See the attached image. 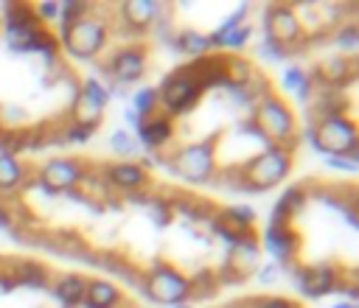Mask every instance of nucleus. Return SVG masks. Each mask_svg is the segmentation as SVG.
Instances as JSON below:
<instances>
[{
	"instance_id": "nucleus-21",
	"label": "nucleus",
	"mask_w": 359,
	"mask_h": 308,
	"mask_svg": "<svg viewBox=\"0 0 359 308\" xmlns=\"http://www.w3.org/2000/svg\"><path fill=\"white\" fill-rule=\"evenodd\" d=\"M22 185V165L14 154L0 151V193H11Z\"/></svg>"
},
{
	"instance_id": "nucleus-1",
	"label": "nucleus",
	"mask_w": 359,
	"mask_h": 308,
	"mask_svg": "<svg viewBox=\"0 0 359 308\" xmlns=\"http://www.w3.org/2000/svg\"><path fill=\"white\" fill-rule=\"evenodd\" d=\"M255 132L266 140V146H292L294 140V115L289 109V104L272 92H264L252 109V120Z\"/></svg>"
},
{
	"instance_id": "nucleus-29",
	"label": "nucleus",
	"mask_w": 359,
	"mask_h": 308,
	"mask_svg": "<svg viewBox=\"0 0 359 308\" xmlns=\"http://www.w3.org/2000/svg\"><path fill=\"white\" fill-rule=\"evenodd\" d=\"M90 11V3H81V0H70V3H62L59 0V17H62V22L67 25V22H73V20H79V17H84Z\"/></svg>"
},
{
	"instance_id": "nucleus-33",
	"label": "nucleus",
	"mask_w": 359,
	"mask_h": 308,
	"mask_svg": "<svg viewBox=\"0 0 359 308\" xmlns=\"http://www.w3.org/2000/svg\"><path fill=\"white\" fill-rule=\"evenodd\" d=\"M90 134H93V129H84V126H76V123H70V126L65 129V137L73 140V143H84Z\"/></svg>"
},
{
	"instance_id": "nucleus-25",
	"label": "nucleus",
	"mask_w": 359,
	"mask_h": 308,
	"mask_svg": "<svg viewBox=\"0 0 359 308\" xmlns=\"http://www.w3.org/2000/svg\"><path fill=\"white\" fill-rule=\"evenodd\" d=\"M132 109L137 112V118L146 120V115H151V112L157 109V90L140 87V90L135 92V98H132Z\"/></svg>"
},
{
	"instance_id": "nucleus-14",
	"label": "nucleus",
	"mask_w": 359,
	"mask_h": 308,
	"mask_svg": "<svg viewBox=\"0 0 359 308\" xmlns=\"http://www.w3.org/2000/svg\"><path fill=\"white\" fill-rule=\"evenodd\" d=\"M297 283L303 288V294L309 297H323L337 286V272L331 266H309V269H297Z\"/></svg>"
},
{
	"instance_id": "nucleus-32",
	"label": "nucleus",
	"mask_w": 359,
	"mask_h": 308,
	"mask_svg": "<svg viewBox=\"0 0 359 308\" xmlns=\"http://www.w3.org/2000/svg\"><path fill=\"white\" fill-rule=\"evenodd\" d=\"M337 45L339 48H345V50H353L356 48V25H342L339 31H337Z\"/></svg>"
},
{
	"instance_id": "nucleus-24",
	"label": "nucleus",
	"mask_w": 359,
	"mask_h": 308,
	"mask_svg": "<svg viewBox=\"0 0 359 308\" xmlns=\"http://www.w3.org/2000/svg\"><path fill=\"white\" fill-rule=\"evenodd\" d=\"M177 45H180V50L194 53V56H205V53L210 50L208 34H199V31H194V28L180 31V34H177Z\"/></svg>"
},
{
	"instance_id": "nucleus-36",
	"label": "nucleus",
	"mask_w": 359,
	"mask_h": 308,
	"mask_svg": "<svg viewBox=\"0 0 359 308\" xmlns=\"http://www.w3.org/2000/svg\"><path fill=\"white\" fill-rule=\"evenodd\" d=\"M123 115H126V120H129V126H132V129L137 132V129H140V123H143V118H137V112H135V109H126Z\"/></svg>"
},
{
	"instance_id": "nucleus-3",
	"label": "nucleus",
	"mask_w": 359,
	"mask_h": 308,
	"mask_svg": "<svg viewBox=\"0 0 359 308\" xmlns=\"http://www.w3.org/2000/svg\"><path fill=\"white\" fill-rule=\"evenodd\" d=\"M107 36H109V28H107V20L87 11L84 17L62 25V45L70 56L76 59H93L104 50L107 45Z\"/></svg>"
},
{
	"instance_id": "nucleus-11",
	"label": "nucleus",
	"mask_w": 359,
	"mask_h": 308,
	"mask_svg": "<svg viewBox=\"0 0 359 308\" xmlns=\"http://www.w3.org/2000/svg\"><path fill=\"white\" fill-rule=\"evenodd\" d=\"M264 25H266V39H272L283 50H289V45L303 39L300 17L289 6H269L264 11Z\"/></svg>"
},
{
	"instance_id": "nucleus-10",
	"label": "nucleus",
	"mask_w": 359,
	"mask_h": 308,
	"mask_svg": "<svg viewBox=\"0 0 359 308\" xmlns=\"http://www.w3.org/2000/svg\"><path fill=\"white\" fill-rule=\"evenodd\" d=\"M84 174H87V168L79 160H73V157H56V160H48L39 168L36 179L42 182L45 190L62 193V190H73L76 185H81L84 182Z\"/></svg>"
},
{
	"instance_id": "nucleus-5",
	"label": "nucleus",
	"mask_w": 359,
	"mask_h": 308,
	"mask_svg": "<svg viewBox=\"0 0 359 308\" xmlns=\"http://www.w3.org/2000/svg\"><path fill=\"white\" fill-rule=\"evenodd\" d=\"M143 291L160 305H180L194 294V283L168 263H154L143 277Z\"/></svg>"
},
{
	"instance_id": "nucleus-15",
	"label": "nucleus",
	"mask_w": 359,
	"mask_h": 308,
	"mask_svg": "<svg viewBox=\"0 0 359 308\" xmlns=\"http://www.w3.org/2000/svg\"><path fill=\"white\" fill-rule=\"evenodd\" d=\"M264 246L269 249L272 258L289 260V258L297 252V238H294V232H292L286 224H272V221H269V227H266V232H264Z\"/></svg>"
},
{
	"instance_id": "nucleus-40",
	"label": "nucleus",
	"mask_w": 359,
	"mask_h": 308,
	"mask_svg": "<svg viewBox=\"0 0 359 308\" xmlns=\"http://www.w3.org/2000/svg\"><path fill=\"white\" fill-rule=\"evenodd\" d=\"M0 140H3V123H0Z\"/></svg>"
},
{
	"instance_id": "nucleus-8",
	"label": "nucleus",
	"mask_w": 359,
	"mask_h": 308,
	"mask_svg": "<svg viewBox=\"0 0 359 308\" xmlns=\"http://www.w3.org/2000/svg\"><path fill=\"white\" fill-rule=\"evenodd\" d=\"M107 101H109L107 87L98 78H84V84L73 101V109H70V123L84 126V129H95L101 123Z\"/></svg>"
},
{
	"instance_id": "nucleus-22",
	"label": "nucleus",
	"mask_w": 359,
	"mask_h": 308,
	"mask_svg": "<svg viewBox=\"0 0 359 308\" xmlns=\"http://www.w3.org/2000/svg\"><path fill=\"white\" fill-rule=\"evenodd\" d=\"M303 204V190L300 188H289L272 207V224H286Z\"/></svg>"
},
{
	"instance_id": "nucleus-19",
	"label": "nucleus",
	"mask_w": 359,
	"mask_h": 308,
	"mask_svg": "<svg viewBox=\"0 0 359 308\" xmlns=\"http://www.w3.org/2000/svg\"><path fill=\"white\" fill-rule=\"evenodd\" d=\"M121 17H123L126 25L143 31V28H149V25L154 22V17H157V3H154V0H126V3L121 6Z\"/></svg>"
},
{
	"instance_id": "nucleus-18",
	"label": "nucleus",
	"mask_w": 359,
	"mask_h": 308,
	"mask_svg": "<svg viewBox=\"0 0 359 308\" xmlns=\"http://www.w3.org/2000/svg\"><path fill=\"white\" fill-rule=\"evenodd\" d=\"M255 263H258V244L252 241V235H247L244 241L233 244V249L227 255V269L230 272L244 277V274H250V269H255Z\"/></svg>"
},
{
	"instance_id": "nucleus-6",
	"label": "nucleus",
	"mask_w": 359,
	"mask_h": 308,
	"mask_svg": "<svg viewBox=\"0 0 359 308\" xmlns=\"http://www.w3.org/2000/svg\"><path fill=\"white\" fill-rule=\"evenodd\" d=\"M171 165H174V171H177L182 179L205 182V179H210L213 171H216V143H213V140L188 143V146H182V148L174 151Z\"/></svg>"
},
{
	"instance_id": "nucleus-37",
	"label": "nucleus",
	"mask_w": 359,
	"mask_h": 308,
	"mask_svg": "<svg viewBox=\"0 0 359 308\" xmlns=\"http://www.w3.org/2000/svg\"><path fill=\"white\" fill-rule=\"evenodd\" d=\"M8 224H11V218H8V213L0 207V227H8Z\"/></svg>"
},
{
	"instance_id": "nucleus-20",
	"label": "nucleus",
	"mask_w": 359,
	"mask_h": 308,
	"mask_svg": "<svg viewBox=\"0 0 359 308\" xmlns=\"http://www.w3.org/2000/svg\"><path fill=\"white\" fill-rule=\"evenodd\" d=\"M84 288H87V280L81 274H65L56 280L53 286V294L67 305V308H76L84 302Z\"/></svg>"
},
{
	"instance_id": "nucleus-31",
	"label": "nucleus",
	"mask_w": 359,
	"mask_h": 308,
	"mask_svg": "<svg viewBox=\"0 0 359 308\" xmlns=\"http://www.w3.org/2000/svg\"><path fill=\"white\" fill-rule=\"evenodd\" d=\"M39 22H50V20H59V0H45L36 6V14H34Z\"/></svg>"
},
{
	"instance_id": "nucleus-9",
	"label": "nucleus",
	"mask_w": 359,
	"mask_h": 308,
	"mask_svg": "<svg viewBox=\"0 0 359 308\" xmlns=\"http://www.w3.org/2000/svg\"><path fill=\"white\" fill-rule=\"evenodd\" d=\"M39 34L42 22L28 6H6V39L14 50H31Z\"/></svg>"
},
{
	"instance_id": "nucleus-26",
	"label": "nucleus",
	"mask_w": 359,
	"mask_h": 308,
	"mask_svg": "<svg viewBox=\"0 0 359 308\" xmlns=\"http://www.w3.org/2000/svg\"><path fill=\"white\" fill-rule=\"evenodd\" d=\"M17 280H20V283H25V286L39 288V286H45V283H48V272H45L42 266H36V263H20Z\"/></svg>"
},
{
	"instance_id": "nucleus-38",
	"label": "nucleus",
	"mask_w": 359,
	"mask_h": 308,
	"mask_svg": "<svg viewBox=\"0 0 359 308\" xmlns=\"http://www.w3.org/2000/svg\"><path fill=\"white\" fill-rule=\"evenodd\" d=\"M334 308H356L353 302H339V305H334Z\"/></svg>"
},
{
	"instance_id": "nucleus-17",
	"label": "nucleus",
	"mask_w": 359,
	"mask_h": 308,
	"mask_svg": "<svg viewBox=\"0 0 359 308\" xmlns=\"http://www.w3.org/2000/svg\"><path fill=\"white\" fill-rule=\"evenodd\" d=\"M121 302V291L109 280H87L84 288V308H115Z\"/></svg>"
},
{
	"instance_id": "nucleus-7",
	"label": "nucleus",
	"mask_w": 359,
	"mask_h": 308,
	"mask_svg": "<svg viewBox=\"0 0 359 308\" xmlns=\"http://www.w3.org/2000/svg\"><path fill=\"white\" fill-rule=\"evenodd\" d=\"M199 95H202V87L194 78V73L188 67H180V70H174L171 76L163 78L160 92H157V101L171 115H182V112H188L199 101Z\"/></svg>"
},
{
	"instance_id": "nucleus-35",
	"label": "nucleus",
	"mask_w": 359,
	"mask_h": 308,
	"mask_svg": "<svg viewBox=\"0 0 359 308\" xmlns=\"http://www.w3.org/2000/svg\"><path fill=\"white\" fill-rule=\"evenodd\" d=\"M252 308H294V305L289 300H283V297H266V300L252 302Z\"/></svg>"
},
{
	"instance_id": "nucleus-28",
	"label": "nucleus",
	"mask_w": 359,
	"mask_h": 308,
	"mask_svg": "<svg viewBox=\"0 0 359 308\" xmlns=\"http://www.w3.org/2000/svg\"><path fill=\"white\" fill-rule=\"evenodd\" d=\"M252 36V28H250V22H241L238 28H233L230 34H224L222 36V42H219V48H244V42Z\"/></svg>"
},
{
	"instance_id": "nucleus-23",
	"label": "nucleus",
	"mask_w": 359,
	"mask_h": 308,
	"mask_svg": "<svg viewBox=\"0 0 359 308\" xmlns=\"http://www.w3.org/2000/svg\"><path fill=\"white\" fill-rule=\"evenodd\" d=\"M280 84H283L286 92H294L297 98H309L311 95V78H309V73L303 67H286Z\"/></svg>"
},
{
	"instance_id": "nucleus-12",
	"label": "nucleus",
	"mask_w": 359,
	"mask_h": 308,
	"mask_svg": "<svg viewBox=\"0 0 359 308\" xmlns=\"http://www.w3.org/2000/svg\"><path fill=\"white\" fill-rule=\"evenodd\" d=\"M146 64H149L146 50L137 48V45H126V48L115 50V53L107 59V73H109L118 84H132V81H137V78L146 73Z\"/></svg>"
},
{
	"instance_id": "nucleus-2",
	"label": "nucleus",
	"mask_w": 359,
	"mask_h": 308,
	"mask_svg": "<svg viewBox=\"0 0 359 308\" xmlns=\"http://www.w3.org/2000/svg\"><path fill=\"white\" fill-rule=\"evenodd\" d=\"M311 143L314 148L331 154V157H353L356 160V123L345 118L342 112L320 115L311 126Z\"/></svg>"
},
{
	"instance_id": "nucleus-27",
	"label": "nucleus",
	"mask_w": 359,
	"mask_h": 308,
	"mask_svg": "<svg viewBox=\"0 0 359 308\" xmlns=\"http://www.w3.org/2000/svg\"><path fill=\"white\" fill-rule=\"evenodd\" d=\"M109 143H112L115 154H121V157H132V154L137 151V137H132L126 129H118Z\"/></svg>"
},
{
	"instance_id": "nucleus-34",
	"label": "nucleus",
	"mask_w": 359,
	"mask_h": 308,
	"mask_svg": "<svg viewBox=\"0 0 359 308\" xmlns=\"http://www.w3.org/2000/svg\"><path fill=\"white\" fill-rule=\"evenodd\" d=\"M261 53H264L266 59H272V62H280V59L286 56V50H283L280 45H275L272 39H264V48H261Z\"/></svg>"
},
{
	"instance_id": "nucleus-30",
	"label": "nucleus",
	"mask_w": 359,
	"mask_h": 308,
	"mask_svg": "<svg viewBox=\"0 0 359 308\" xmlns=\"http://www.w3.org/2000/svg\"><path fill=\"white\" fill-rule=\"evenodd\" d=\"M345 67H348V64H345L342 59H331V62H325V64H323V73H320V76H323L325 81L337 84V81H342V76H345Z\"/></svg>"
},
{
	"instance_id": "nucleus-13",
	"label": "nucleus",
	"mask_w": 359,
	"mask_h": 308,
	"mask_svg": "<svg viewBox=\"0 0 359 308\" xmlns=\"http://www.w3.org/2000/svg\"><path fill=\"white\" fill-rule=\"evenodd\" d=\"M104 182L112 185V188H121V190H137L146 185V168L140 162H112L104 168Z\"/></svg>"
},
{
	"instance_id": "nucleus-39",
	"label": "nucleus",
	"mask_w": 359,
	"mask_h": 308,
	"mask_svg": "<svg viewBox=\"0 0 359 308\" xmlns=\"http://www.w3.org/2000/svg\"><path fill=\"white\" fill-rule=\"evenodd\" d=\"M171 308H191L188 302H180V305H171Z\"/></svg>"
},
{
	"instance_id": "nucleus-16",
	"label": "nucleus",
	"mask_w": 359,
	"mask_h": 308,
	"mask_svg": "<svg viewBox=\"0 0 359 308\" xmlns=\"http://www.w3.org/2000/svg\"><path fill=\"white\" fill-rule=\"evenodd\" d=\"M174 134V126H171V118L168 115H154V118H146L137 129V143L149 146V148H160L171 140Z\"/></svg>"
},
{
	"instance_id": "nucleus-4",
	"label": "nucleus",
	"mask_w": 359,
	"mask_h": 308,
	"mask_svg": "<svg viewBox=\"0 0 359 308\" xmlns=\"http://www.w3.org/2000/svg\"><path fill=\"white\" fill-rule=\"evenodd\" d=\"M292 171V151L286 146H266L261 154H255L244 168H241V182L244 188L252 190H266L278 182H283Z\"/></svg>"
}]
</instances>
